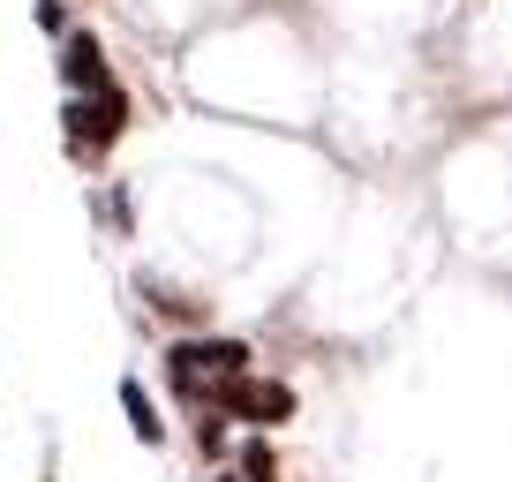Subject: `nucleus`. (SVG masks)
<instances>
[{"label":"nucleus","instance_id":"nucleus-4","mask_svg":"<svg viewBox=\"0 0 512 482\" xmlns=\"http://www.w3.org/2000/svg\"><path fill=\"white\" fill-rule=\"evenodd\" d=\"M61 83H68V91H113L106 46H98L91 31H68V46H61Z\"/></svg>","mask_w":512,"mask_h":482},{"label":"nucleus","instance_id":"nucleus-3","mask_svg":"<svg viewBox=\"0 0 512 482\" xmlns=\"http://www.w3.org/2000/svg\"><path fill=\"white\" fill-rule=\"evenodd\" d=\"M61 121H68V151H76V159H98V151L128 129L121 83H113V91H68V113H61Z\"/></svg>","mask_w":512,"mask_h":482},{"label":"nucleus","instance_id":"nucleus-2","mask_svg":"<svg viewBox=\"0 0 512 482\" xmlns=\"http://www.w3.org/2000/svg\"><path fill=\"white\" fill-rule=\"evenodd\" d=\"M166 370H174V385L189 392V400H204L211 385L249 370V347H241V339H181V347L166 354Z\"/></svg>","mask_w":512,"mask_h":482},{"label":"nucleus","instance_id":"nucleus-1","mask_svg":"<svg viewBox=\"0 0 512 482\" xmlns=\"http://www.w3.org/2000/svg\"><path fill=\"white\" fill-rule=\"evenodd\" d=\"M204 407H219V415H234V422H256V430H272V422H294V385L241 370V377H226V385H211Z\"/></svg>","mask_w":512,"mask_h":482},{"label":"nucleus","instance_id":"nucleus-6","mask_svg":"<svg viewBox=\"0 0 512 482\" xmlns=\"http://www.w3.org/2000/svg\"><path fill=\"white\" fill-rule=\"evenodd\" d=\"M241 482H279V460H272V445H264V437H249V445H241Z\"/></svg>","mask_w":512,"mask_h":482},{"label":"nucleus","instance_id":"nucleus-7","mask_svg":"<svg viewBox=\"0 0 512 482\" xmlns=\"http://www.w3.org/2000/svg\"><path fill=\"white\" fill-rule=\"evenodd\" d=\"M219 482H241V467H234V475H219Z\"/></svg>","mask_w":512,"mask_h":482},{"label":"nucleus","instance_id":"nucleus-5","mask_svg":"<svg viewBox=\"0 0 512 482\" xmlns=\"http://www.w3.org/2000/svg\"><path fill=\"white\" fill-rule=\"evenodd\" d=\"M121 407H128V430L144 437V445H159L166 437V422H159V407H151V392L136 385V377H121Z\"/></svg>","mask_w":512,"mask_h":482}]
</instances>
